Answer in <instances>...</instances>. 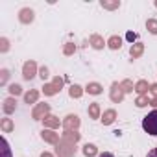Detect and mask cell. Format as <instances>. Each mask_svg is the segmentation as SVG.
<instances>
[{
	"instance_id": "836d02e7",
	"label": "cell",
	"mask_w": 157,
	"mask_h": 157,
	"mask_svg": "<svg viewBox=\"0 0 157 157\" xmlns=\"http://www.w3.org/2000/svg\"><path fill=\"white\" fill-rule=\"evenodd\" d=\"M150 93L153 94V98H157V83H151L150 85Z\"/></svg>"
},
{
	"instance_id": "8992f818",
	"label": "cell",
	"mask_w": 157,
	"mask_h": 157,
	"mask_svg": "<svg viewBox=\"0 0 157 157\" xmlns=\"http://www.w3.org/2000/svg\"><path fill=\"white\" fill-rule=\"evenodd\" d=\"M48 115H50V105L48 104H37L32 111V118H35V120H44Z\"/></svg>"
},
{
	"instance_id": "5b68a950",
	"label": "cell",
	"mask_w": 157,
	"mask_h": 157,
	"mask_svg": "<svg viewBox=\"0 0 157 157\" xmlns=\"http://www.w3.org/2000/svg\"><path fill=\"white\" fill-rule=\"evenodd\" d=\"M124 94H126V93L122 91V85L115 82V83L111 85V89H109V98H111V102H113V104H120V102L124 100Z\"/></svg>"
},
{
	"instance_id": "52a82bcc",
	"label": "cell",
	"mask_w": 157,
	"mask_h": 157,
	"mask_svg": "<svg viewBox=\"0 0 157 157\" xmlns=\"http://www.w3.org/2000/svg\"><path fill=\"white\" fill-rule=\"evenodd\" d=\"M35 74H37V63L35 61H26L24 65H22V78H24V80H33V78H35Z\"/></svg>"
},
{
	"instance_id": "e0dca14e",
	"label": "cell",
	"mask_w": 157,
	"mask_h": 157,
	"mask_svg": "<svg viewBox=\"0 0 157 157\" xmlns=\"http://www.w3.org/2000/svg\"><path fill=\"white\" fill-rule=\"evenodd\" d=\"M39 100V91L37 89H30L26 94H24V102L26 104H35Z\"/></svg>"
},
{
	"instance_id": "277c9868",
	"label": "cell",
	"mask_w": 157,
	"mask_h": 157,
	"mask_svg": "<svg viewBox=\"0 0 157 157\" xmlns=\"http://www.w3.org/2000/svg\"><path fill=\"white\" fill-rule=\"evenodd\" d=\"M80 124L82 122H80V117H78V115H67L63 118V122H61V126H63L65 131H78Z\"/></svg>"
},
{
	"instance_id": "30bf717a",
	"label": "cell",
	"mask_w": 157,
	"mask_h": 157,
	"mask_svg": "<svg viewBox=\"0 0 157 157\" xmlns=\"http://www.w3.org/2000/svg\"><path fill=\"white\" fill-rule=\"evenodd\" d=\"M89 44L94 48V50H102L107 43L104 41V37L102 35H98V33H94V35H91V39H89Z\"/></svg>"
},
{
	"instance_id": "4316f807",
	"label": "cell",
	"mask_w": 157,
	"mask_h": 157,
	"mask_svg": "<svg viewBox=\"0 0 157 157\" xmlns=\"http://www.w3.org/2000/svg\"><path fill=\"white\" fill-rule=\"evenodd\" d=\"M74 52H76V44H74V43H67V44L63 46V54H65V56H72Z\"/></svg>"
},
{
	"instance_id": "ffe728a7",
	"label": "cell",
	"mask_w": 157,
	"mask_h": 157,
	"mask_svg": "<svg viewBox=\"0 0 157 157\" xmlns=\"http://www.w3.org/2000/svg\"><path fill=\"white\" fill-rule=\"evenodd\" d=\"M107 46H109L111 50H118V48L122 46V39H120L118 35H113V37H109V41H107Z\"/></svg>"
},
{
	"instance_id": "2e32d148",
	"label": "cell",
	"mask_w": 157,
	"mask_h": 157,
	"mask_svg": "<svg viewBox=\"0 0 157 157\" xmlns=\"http://www.w3.org/2000/svg\"><path fill=\"white\" fill-rule=\"evenodd\" d=\"M102 89H104V87H102L100 83H96V82H91V83H87V87H85V91H87L89 94H94V96H96V94H102Z\"/></svg>"
},
{
	"instance_id": "44dd1931",
	"label": "cell",
	"mask_w": 157,
	"mask_h": 157,
	"mask_svg": "<svg viewBox=\"0 0 157 157\" xmlns=\"http://www.w3.org/2000/svg\"><path fill=\"white\" fill-rule=\"evenodd\" d=\"M100 6L104 10H118L120 8V2H118V0H113V2H111V0H102Z\"/></svg>"
},
{
	"instance_id": "4dcf8cb0",
	"label": "cell",
	"mask_w": 157,
	"mask_h": 157,
	"mask_svg": "<svg viewBox=\"0 0 157 157\" xmlns=\"http://www.w3.org/2000/svg\"><path fill=\"white\" fill-rule=\"evenodd\" d=\"M8 50H10V41L6 37H2L0 39V52H8Z\"/></svg>"
},
{
	"instance_id": "603a6c76",
	"label": "cell",
	"mask_w": 157,
	"mask_h": 157,
	"mask_svg": "<svg viewBox=\"0 0 157 157\" xmlns=\"http://www.w3.org/2000/svg\"><path fill=\"white\" fill-rule=\"evenodd\" d=\"M89 117H91V118H102V117H100V105H98L96 102H93V104L89 105Z\"/></svg>"
},
{
	"instance_id": "d4e9b609",
	"label": "cell",
	"mask_w": 157,
	"mask_h": 157,
	"mask_svg": "<svg viewBox=\"0 0 157 157\" xmlns=\"http://www.w3.org/2000/svg\"><path fill=\"white\" fill-rule=\"evenodd\" d=\"M120 85H122V91H124V93H133V91H135V85H133L131 80H124Z\"/></svg>"
},
{
	"instance_id": "8d00e7d4",
	"label": "cell",
	"mask_w": 157,
	"mask_h": 157,
	"mask_svg": "<svg viewBox=\"0 0 157 157\" xmlns=\"http://www.w3.org/2000/svg\"><path fill=\"white\" fill-rule=\"evenodd\" d=\"M98 157H115V155H113V153H109V151H104V153H100Z\"/></svg>"
},
{
	"instance_id": "7402d4cb",
	"label": "cell",
	"mask_w": 157,
	"mask_h": 157,
	"mask_svg": "<svg viewBox=\"0 0 157 157\" xmlns=\"http://www.w3.org/2000/svg\"><path fill=\"white\" fill-rule=\"evenodd\" d=\"M83 155L85 157H94V155H98V148L94 144H85L83 146Z\"/></svg>"
},
{
	"instance_id": "74e56055",
	"label": "cell",
	"mask_w": 157,
	"mask_h": 157,
	"mask_svg": "<svg viewBox=\"0 0 157 157\" xmlns=\"http://www.w3.org/2000/svg\"><path fill=\"white\" fill-rule=\"evenodd\" d=\"M41 157H54V155H52L50 151H43V153H41Z\"/></svg>"
},
{
	"instance_id": "f1b7e54d",
	"label": "cell",
	"mask_w": 157,
	"mask_h": 157,
	"mask_svg": "<svg viewBox=\"0 0 157 157\" xmlns=\"http://www.w3.org/2000/svg\"><path fill=\"white\" fill-rule=\"evenodd\" d=\"M2 155L4 157H11V150H10V144L6 139H2Z\"/></svg>"
},
{
	"instance_id": "9c48e42d",
	"label": "cell",
	"mask_w": 157,
	"mask_h": 157,
	"mask_svg": "<svg viewBox=\"0 0 157 157\" xmlns=\"http://www.w3.org/2000/svg\"><path fill=\"white\" fill-rule=\"evenodd\" d=\"M33 19H35L33 10H30V8H22V10L19 11V21H21L22 24H30V22H33Z\"/></svg>"
},
{
	"instance_id": "3957f363",
	"label": "cell",
	"mask_w": 157,
	"mask_h": 157,
	"mask_svg": "<svg viewBox=\"0 0 157 157\" xmlns=\"http://www.w3.org/2000/svg\"><path fill=\"white\" fill-rule=\"evenodd\" d=\"M63 83H65V78H61V76H56L52 83H44L43 91H44V94H46V96H54V94H57V93L61 91Z\"/></svg>"
},
{
	"instance_id": "d6986e66",
	"label": "cell",
	"mask_w": 157,
	"mask_h": 157,
	"mask_svg": "<svg viewBox=\"0 0 157 157\" xmlns=\"http://www.w3.org/2000/svg\"><path fill=\"white\" fill-rule=\"evenodd\" d=\"M83 87H80V85H70V89H68V94H70V98H82V94H83Z\"/></svg>"
},
{
	"instance_id": "f546056e",
	"label": "cell",
	"mask_w": 157,
	"mask_h": 157,
	"mask_svg": "<svg viewBox=\"0 0 157 157\" xmlns=\"http://www.w3.org/2000/svg\"><path fill=\"white\" fill-rule=\"evenodd\" d=\"M135 104H137V107H146V105L150 104V100H148L146 96H137V100H135Z\"/></svg>"
},
{
	"instance_id": "4fadbf2b",
	"label": "cell",
	"mask_w": 157,
	"mask_h": 157,
	"mask_svg": "<svg viewBox=\"0 0 157 157\" xmlns=\"http://www.w3.org/2000/svg\"><path fill=\"white\" fill-rule=\"evenodd\" d=\"M142 54H144V44H142V43H135V44H131V48H129V56H131L133 59L140 57Z\"/></svg>"
},
{
	"instance_id": "484cf974",
	"label": "cell",
	"mask_w": 157,
	"mask_h": 157,
	"mask_svg": "<svg viewBox=\"0 0 157 157\" xmlns=\"http://www.w3.org/2000/svg\"><path fill=\"white\" fill-rule=\"evenodd\" d=\"M8 91H10V94H11V96H19V94L22 93V87H21L19 83H11Z\"/></svg>"
},
{
	"instance_id": "6da1fadb",
	"label": "cell",
	"mask_w": 157,
	"mask_h": 157,
	"mask_svg": "<svg viewBox=\"0 0 157 157\" xmlns=\"http://www.w3.org/2000/svg\"><path fill=\"white\" fill-rule=\"evenodd\" d=\"M56 146H57L56 150H57L59 157H74L76 155V142H72V140H68L65 137H61V140Z\"/></svg>"
},
{
	"instance_id": "5bb4252c",
	"label": "cell",
	"mask_w": 157,
	"mask_h": 157,
	"mask_svg": "<svg viewBox=\"0 0 157 157\" xmlns=\"http://www.w3.org/2000/svg\"><path fill=\"white\" fill-rule=\"evenodd\" d=\"M135 91L139 93V96H146V93L150 91L148 82H146V80H139V82L135 83Z\"/></svg>"
},
{
	"instance_id": "7a4b0ae2",
	"label": "cell",
	"mask_w": 157,
	"mask_h": 157,
	"mask_svg": "<svg viewBox=\"0 0 157 157\" xmlns=\"http://www.w3.org/2000/svg\"><path fill=\"white\" fill-rule=\"evenodd\" d=\"M142 129H144L148 135L157 137V109H153L151 113H148V115L142 118Z\"/></svg>"
},
{
	"instance_id": "d590c367",
	"label": "cell",
	"mask_w": 157,
	"mask_h": 157,
	"mask_svg": "<svg viewBox=\"0 0 157 157\" xmlns=\"http://www.w3.org/2000/svg\"><path fill=\"white\" fill-rule=\"evenodd\" d=\"M150 105H151L153 109H157V98H151V100H150Z\"/></svg>"
},
{
	"instance_id": "8fae6325",
	"label": "cell",
	"mask_w": 157,
	"mask_h": 157,
	"mask_svg": "<svg viewBox=\"0 0 157 157\" xmlns=\"http://www.w3.org/2000/svg\"><path fill=\"white\" fill-rule=\"evenodd\" d=\"M102 124L104 126H109V124H113L115 120H117V111L115 109H107V111H104V115H102Z\"/></svg>"
},
{
	"instance_id": "9a60e30c",
	"label": "cell",
	"mask_w": 157,
	"mask_h": 157,
	"mask_svg": "<svg viewBox=\"0 0 157 157\" xmlns=\"http://www.w3.org/2000/svg\"><path fill=\"white\" fill-rule=\"evenodd\" d=\"M43 122H44V128H46V129H56V128H59V118L54 117V115H48Z\"/></svg>"
},
{
	"instance_id": "ba28073f",
	"label": "cell",
	"mask_w": 157,
	"mask_h": 157,
	"mask_svg": "<svg viewBox=\"0 0 157 157\" xmlns=\"http://www.w3.org/2000/svg\"><path fill=\"white\" fill-rule=\"evenodd\" d=\"M41 139L44 140V142H50V144H57L61 139H59V133H56L54 129H43L41 131Z\"/></svg>"
},
{
	"instance_id": "ac0fdd59",
	"label": "cell",
	"mask_w": 157,
	"mask_h": 157,
	"mask_svg": "<svg viewBox=\"0 0 157 157\" xmlns=\"http://www.w3.org/2000/svg\"><path fill=\"white\" fill-rule=\"evenodd\" d=\"M0 128H2L4 133H11V131L15 129V124H13L11 118H2V122H0Z\"/></svg>"
},
{
	"instance_id": "d6a6232c",
	"label": "cell",
	"mask_w": 157,
	"mask_h": 157,
	"mask_svg": "<svg viewBox=\"0 0 157 157\" xmlns=\"http://www.w3.org/2000/svg\"><path fill=\"white\" fill-rule=\"evenodd\" d=\"M126 39H128V41H131V43H133V41H135V39H137V33H135V32H128V35H126Z\"/></svg>"
},
{
	"instance_id": "e575fe53",
	"label": "cell",
	"mask_w": 157,
	"mask_h": 157,
	"mask_svg": "<svg viewBox=\"0 0 157 157\" xmlns=\"http://www.w3.org/2000/svg\"><path fill=\"white\" fill-rule=\"evenodd\" d=\"M148 157H157V148L150 150V151H148Z\"/></svg>"
},
{
	"instance_id": "cb8c5ba5",
	"label": "cell",
	"mask_w": 157,
	"mask_h": 157,
	"mask_svg": "<svg viewBox=\"0 0 157 157\" xmlns=\"http://www.w3.org/2000/svg\"><path fill=\"white\" fill-rule=\"evenodd\" d=\"M146 30H148L150 33L157 35V21H155V19H148V21H146Z\"/></svg>"
},
{
	"instance_id": "1f68e13d",
	"label": "cell",
	"mask_w": 157,
	"mask_h": 157,
	"mask_svg": "<svg viewBox=\"0 0 157 157\" xmlns=\"http://www.w3.org/2000/svg\"><path fill=\"white\" fill-rule=\"evenodd\" d=\"M48 76H50V72H48V68H46V67H41V68H39V78H41V80L44 82V80H46V78H48Z\"/></svg>"
},
{
	"instance_id": "7c38bea8",
	"label": "cell",
	"mask_w": 157,
	"mask_h": 157,
	"mask_svg": "<svg viewBox=\"0 0 157 157\" xmlns=\"http://www.w3.org/2000/svg\"><path fill=\"white\" fill-rule=\"evenodd\" d=\"M2 107H4V113H6V115H11V113L17 109V100H15L13 96H10V98L4 100V105H2Z\"/></svg>"
},
{
	"instance_id": "f35d334b",
	"label": "cell",
	"mask_w": 157,
	"mask_h": 157,
	"mask_svg": "<svg viewBox=\"0 0 157 157\" xmlns=\"http://www.w3.org/2000/svg\"><path fill=\"white\" fill-rule=\"evenodd\" d=\"M155 6H157V0H155Z\"/></svg>"
},
{
	"instance_id": "83f0119b",
	"label": "cell",
	"mask_w": 157,
	"mask_h": 157,
	"mask_svg": "<svg viewBox=\"0 0 157 157\" xmlns=\"http://www.w3.org/2000/svg\"><path fill=\"white\" fill-rule=\"evenodd\" d=\"M8 78H10V70L2 68V70H0V85H6L8 83Z\"/></svg>"
}]
</instances>
